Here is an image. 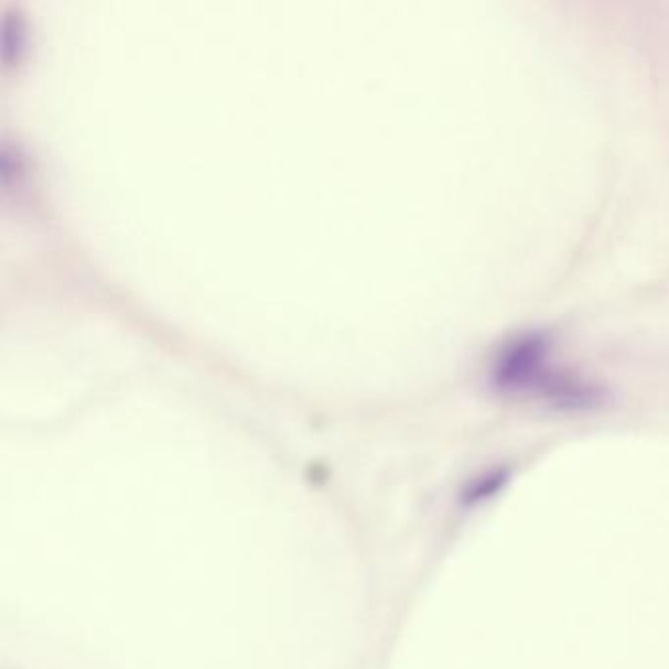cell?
<instances>
[{
    "instance_id": "cell-1",
    "label": "cell",
    "mask_w": 669,
    "mask_h": 669,
    "mask_svg": "<svg viewBox=\"0 0 669 669\" xmlns=\"http://www.w3.org/2000/svg\"><path fill=\"white\" fill-rule=\"evenodd\" d=\"M548 339L538 334L515 339L497 359L495 387L505 393L536 395L560 409H593L601 404L603 393L597 387L548 367Z\"/></svg>"
}]
</instances>
